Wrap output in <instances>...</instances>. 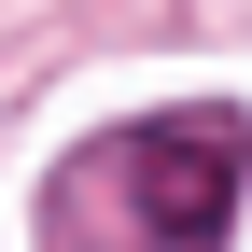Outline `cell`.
<instances>
[{
    "instance_id": "obj_1",
    "label": "cell",
    "mask_w": 252,
    "mask_h": 252,
    "mask_svg": "<svg viewBox=\"0 0 252 252\" xmlns=\"http://www.w3.org/2000/svg\"><path fill=\"white\" fill-rule=\"evenodd\" d=\"M84 168H98V182H140V196H126L140 252H210V238H224V210H238L252 126H238L224 98H196V112H154V126H126V140H98Z\"/></svg>"
}]
</instances>
